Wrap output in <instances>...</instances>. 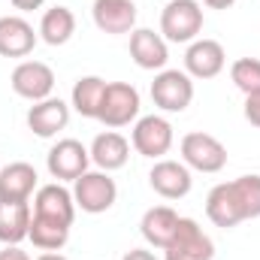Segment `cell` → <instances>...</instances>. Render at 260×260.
<instances>
[{
  "label": "cell",
  "instance_id": "cell-25",
  "mask_svg": "<svg viewBox=\"0 0 260 260\" xmlns=\"http://www.w3.org/2000/svg\"><path fill=\"white\" fill-rule=\"evenodd\" d=\"M230 79H233V85L245 97L260 94V58H239V61H233Z\"/></svg>",
  "mask_w": 260,
  "mask_h": 260
},
{
  "label": "cell",
  "instance_id": "cell-8",
  "mask_svg": "<svg viewBox=\"0 0 260 260\" xmlns=\"http://www.w3.org/2000/svg\"><path fill=\"white\" fill-rule=\"evenodd\" d=\"M151 100L164 112H185L194 100V79L185 70H160L151 82Z\"/></svg>",
  "mask_w": 260,
  "mask_h": 260
},
{
  "label": "cell",
  "instance_id": "cell-19",
  "mask_svg": "<svg viewBox=\"0 0 260 260\" xmlns=\"http://www.w3.org/2000/svg\"><path fill=\"white\" fill-rule=\"evenodd\" d=\"M179 212L173 209V206H151V209H145V215H142V221H139V233H142V239L151 245V248H167L170 245V239H173V233H176V227H179Z\"/></svg>",
  "mask_w": 260,
  "mask_h": 260
},
{
  "label": "cell",
  "instance_id": "cell-13",
  "mask_svg": "<svg viewBox=\"0 0 260 260\" xmlns=\"http://www.w3.org/2000/svg\"><path fill=\"white\" fill-rule=\"evenodd\" d=\"M70 124V103L61 97H46L27 109V127L40 139H52Z\"/></svg>",
  "mask_w": 260,
  "mask_h": 260
},
{
  "label": "cell",
  "instance_id": "cell-23",
  "mask_svg": "<svg viewBox=\"0 0 260 260\" xmlns=\"http://www.w3.org/2000/svg\"><path fill=\"white\" fill-rule=\"evenodd\" d=\"M30 230V203H0V242L18 245Z\"/></svg>",
  "mask_w": 260,
  "mask_h": 260
},
{
  "label": "cell",
  "instance_id": "cell-3",
  "mask_svg": "<svg viewBox=\"0 0 260 260\" xmlns=\"http://www.w3.org/2000/svg\"><path fill=\"white\" fill-rule=\"evenodd\" d=\"M203 30L200 0H170L160 12V37L167 43H194Z\"/></svg>",
  "mask_w": 260,
  "mask_h": 260
},
{
  "label": "cell",
  "instance_id": "cell-4",
  "mask_svg": "<svg viewBox=\"0 0 260 260\" xmlns=\"http://www.w3.org/2000/svg\"><path fill=\"white\" fill-rule=\"evenodd\" d=\"M73 200L76 209L88 212V215H103L115 206L118 200V185L109 173L103 170H88L85 176H79L73 182Z\"/></svg>",
  "mask_w": 260,
  "mask_h": 260
},
{
  "label": "cell",
  "instance_id": "cell-29",
  "mask_svg": "<svg viewBox=\"0 0 260 260\" xmlns=\"http://www.w3.org/2000/svg\"><path fill=\"white\" fill-rule=\"evenodd\" d=\"M121 260H157V257H154L148 248H130V251H127Z\"/></svg>",
  "mask_w": 260,
  "mask_h": 260
},
{
  "label": "cell",
  "instance_id": "cell-11",
  "mask_svg": "<svg viewBox=\"0 0 260 260\" xmlns=\"http://www.w3.org/2000/svg\"><path fill=\"white\" fill-rule=\"evenodd\" d=\"M148 185H151L154 194H160L164 200H182V197L191 194L194 176H191V170L182 160L160 157V160H154V167L148 173Z\"/></svg>",
  "mask_w": 260,
  "mask_h": 260
},
{
  "label": "cell",
  "instance_id": "cell-7",
  "mask_svg": "<svg viewBox=\"0 0 260 260\" xmlns=\"http://www.w3.org/2000/svg\"><path fill=\"white\" fill-rule=\"evenodd\" d=\"M215 242L194 218H179V227L164 248V260H212Z\"/></svg>",
  "mask_w": 260,
  "mask_h": 260
},
{
  "label": "cell",
  "instance_id": "cell-10",
  "mask_svg": "<svg viewBox=\"0 0 260 260\" xmlns=\"http://www.w3.org/2000/svg\"><path fill=\"white\" fill-rule=\"evenodd\" d=\"M9 85L18 97H24L30 103H40V100L52 97V91H55V70L49 64H43V61H21L12 70Z\"/></svg>",
  "mask_w": 260,
  "mask_h": 260
},
{
  "label": "cell",
  "instance_id": "cell-9",
  "mask_svg": "<svg viewBox=\"0 0 260 260\" xmlns=\"http://www.w3.org/2000/svg\"><path fill=\"white\" fill-rule=\"evenodd\" d=\"M46 167L52 173L55 182H76L79 176L88 173L91 167V151L79 142V139H58L49 154H46Z\"/></svg>",
  "mask_w": 260,
  "mask_h": 260
},
{
  "label": "cell",
  "instance_id": "cell-1",
  "mask_svg": "<svg viewBox=\"0 0 260 260\" xmlns=\"http://www.w3.org/2000/svg\"><path fill=\"white\" fill-rule=\"evenodd\" d=\"M206 218L224 230L260 218V176L251 173V176H239L233 182L215 185L206 197Z\"/></svg>",
  "mask_w": 260,
  "mask_h": 260
},
{
  "label": "cell",
  "instance_id": "cell-27",
  "mask_svg": "<svg viewBox=\"0 0 260 260\" xmlns=\"http://www.w3.org/2000/svg\"><path fill=\"white\" fill-rule=\"evenodd\" d=\"M0 260H30V254L21 251L18 245H6V248L0 251Z\"/></svg>",
  "mask_w": 260,
  "mask_h": 260
},
{
  "label": "cell",
  "instance_id": "cell-16",
  "mask_svg": "<svg viewBox=\"0 0 260 260\" xmlns=\"http://www.w3.org/2000/svg\"><path fill=\"white\" fill-rule=\"evenodd\" d=\"M40 188V176L30 164L12 160L0 170V203H27Z\"/></svg>",
  "mask_w": 260,
  "mask_h": 260
},
{
  "label": "cell",
  "instance_id": "cell-31",
  "mask_svg": "<svg viewBox=\"0 0 260 260\" xmlns=\"http://www.w3.org/2000/svg\"><path fill=\"white\" fill-rule=\"evenodd\" d=\"M37 260H67L64 254H58V251H46V254H40Z\"/></svg>",
  "mask_w": 260,
  "mask_h": 260
},
{
  "label": "cell",
  "instance_id": "cell-30",
  "mask_svg": "<svg viewBox=\"0 0 260 260\" xmlns=\"http://www.w3.org/2000/svg\"><path fill=\"white\" fill-rule=\"evenodd\" d=\"M236 0H203V6H209V9H230Z\"/></svg>",
  "mask_w": 260,
  "mask_h": 260
},
{
  "label": "cell",
  "instance_id": "cell-28",
  "mask_svg": "<svg viewBox=\"0 0 260 260\" xmlns=\"http://www.w3.org/2000/svg\"><path fill=\"white\" fill-rule=\"evenodd\" d=\"M9 3H12L18 12H34V9H40L46 0H9Z\"/></svg>",
  "mask_w": 260,
  "mask_h": 260
},
{
  "label": "cell",
  "instance_id": "cell-24",
  "mask_svg": "<svg viewBox=\"0 0 260 260\" xmlns=\"http://www.w3.org/2000/svg\"><path fill=\"white\" fill-rule=\"evenodd\" d=\"M27 239L34 242V248L40 251H61L70 239V227L61 221H49V218H37L30 212V230H27Z\"/></svg>",
  "mask_w": 260,
  "mask_h": 260
},
{
  "label": "cell",
  "instance_id": "cell-18",
  "mask_svg": "<svg viewBox=\"0 0 260 260\" xmlns=\"http://www.w3.org/2000/svg\"><path fill=\"white\" fill-rule=\"evenodd\" d=\"M94 24L103 34H133L136 30V3L133 0H94Z\"/></svg>",
  "mask_w": 260,
  "mask_h": 260
},
{
  "label": "cell",
  "instance_id": "cell-17",
  "mask_svg": "<svg viewBox=\"0 0 260 260\" xmlns=\"http://www.w3.org/2000/svg\"><path fill=\"white\" fill-rule=\"evenodd\" d=\"M40 34L34 24L21 15H3L0 18V58H27L37 46Z\"/></svg>",
  "mask_w": 260,
  "mask_h": 260
},
{
  "label": "cell",
  "instance_id": "cell-2",
  "mask_svg": "<svg viewBox=\"0 0 260 260\" xmlns=\"http://www.w3.org/2000/svg\"><path fill=\"white\" fill-rule=\"evenodd\" d=\"M182 164L188 170L197 173H221L227 167V145L212 136V133H203V130H191L182 136Z\"/></svg>",
  "mask_w": 260,
  "mask_h": 260
},
{
  "label": "cell",
  "instance_id": "cell-20",
  "mask_svg": "<svg viewBox=\"0 0 260 260\" xmlns=\"http://www.w3.org/2000/svg\"><path fill=\"white\" fill-rule=\"evenodd\" d=\"M91 164H97L103 173H112V170H121L130 157V142L118 133V130H106V133H97L94 142H91Z\"/></svg>",
  "mask_w": 260,
  "mask_h": 260
},
{
  "label": "cell",
  "instance_id": "cell-15",
  "mask_svg": "<svg viewBox=\"0 0 260 260\" xmlns=\"http://www.w3.org/2000/svg\"><path fill=\"white\" fill-rule=\"evenodd\" d=\"M130 58L139 70H167L170 61V49H167V40L160 34H154L151 27H136L130 34Z\"/></svg>",
  "mask_w": 260,
  "mask_h": 260
},
{
  "label": "cell",
  "instance_id": "cell-21",
  "mask_svg": "<svg viewBox=\"0 0 260 260\" xmlns=\"http://www.w3.org/2000/svg\"><path fill=\"white\" fill-rule=\"evenodd\" d=\"M37 34L49 46L70 43L73 34H76V15H73V9L70 6H52V9H46L43 18H40V30Z\"/></svg>",
  "mask_w": 260,
  "mask_h": 260
},
{
  "label": "cell",
  "instance_id": "cell-6",
  "mask_svg": "<svg viewBox=\"0 0 260 260\" xmlns=\"http://www.w3.org/2000/svg\"><path fill=\"white\" fill-rule=\"evenodd\" d=\"M173 124L164 118V115H142L133 121L130 130V145L136 154L142 157H151V160H160L164 154H170L173 148Z\"/></svg>",
  "mask_w": 260,
  "mask_h": 260
},
{
  "label": "cell",
  "instance_id": "cell-5",
  "mask_svg": "<svg viewBox=\"0 0 260 260\" xmlns=\"http://www.w3.org/2000/svg\"><path fill=\"white\" fill-rule=\"evenodd\" d=\"M139 109H142V100H139V91L130 82H106L97 121L106 124L109 130L127 127L130 121L139 118Z\"/></svg>",
  "mask_w": 260,
  "mask_h": 260
},
{
  "label": "cell",
  "instance_id": "cell-12",
  "mask_svg": "<svg viewBox=\"0 0 260 260\" xmlns=\"http://www.w3.org/2000/svg\"><path fill=\"white\" fill-rule=\"evenodd\" d=\"M37 218H49V221H61L67 227H73L76 221V200L73 191H67L61 182H52V185H40L37 194H34V209H30Z\"/></svg>",
  "mask_w": 260,
  "mask_h": 260
},
{
  "label": "cell",
  "instance_id": "cell-22",
  "mask_svg": "<svg viewBox=\"0 0 260 260\" xmlns=\"http://www.w3.org/2000/svg\"><path fill=\"white\" fill-rule=\"evenodd\" d=\"M103 91H106V79H100V76H82L73 85L70 109H76L82 118H97L100 103H103Z\"/></svg>",
  "mask_w": 260,
  "mask_h": 260
},
{
  "label": "cell",
  "instance_id": "cell-14",
  "mask_svg": "<svg viewBox=\"0 0 260 260\" xmlns=\"http://www.w3.org/2000/svg\"><path fill=\"white\" fill-rule=\"evenodd\" d=\"M227 64V55H224V46L218 40H194L188 43V52H185V73L191 79H215Z\"/></svg>",
  "mask_w": 260,
  "mask_h": 260
},
{
  "label": "cell",
  "instance_id": "cell-26",
  "mask_svg": "<svg viewBox=\"0 0 260 260\" xmlns=\"http://www.w3.org/2000/svg\"><path fill=\"white\" fill-rule=\"evenodd\" d=\"M245 118L251 127H260V94L245 97Z\"/></svg>",
  "mask_w": 260,
  "mask_h": 260
}]
</instances>
